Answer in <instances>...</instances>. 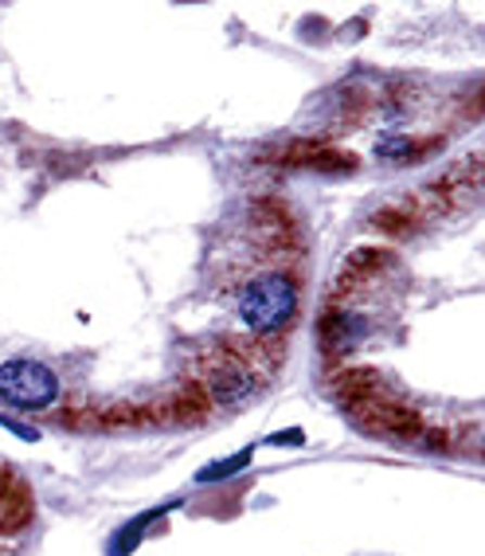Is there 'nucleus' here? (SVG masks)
I'll list each match as a JSON object with an SVG mask.
<instances>
[{
  "label": "nucleus",
  "instance_id": "obj_1",
  "mask_svg": "<svg viewBox=\"0 0 485 556\" xmlns=\"http://www.w3.org/2000/svg\"><path fill=\"white\" fill-rule=\"evenodd\" d=\"M297 302H302V275H294L290 267L258 270L239 294V321L251 333L267 338V333L290 326V318L297 314Z\"/></svg>",
  "mask_w": 485,
  "mask_h": 556
},
{
  "label": "nucleus",
  "instance_id": "obj_2",
  "mask_svg": "<svg viewBox=\"0 0 485 556\" xmlns=\"http://www.w3.org/2000/svg\"><path fill=\"white\" fill-rule=\"evenodd\" d=\"M0 396L16 407H48L60 396V380L40 361H4L0 365Z\"/></svg>",
  "mask_w": 485,
  "mask_h": 556
},
{
  "label": "nucleus",
  "instance_id": "obj_3",
  "mask_svg": "<svg viewBox=\"0 0 485 556\" xmlns=\"http://www.w3.org/2000/svg\"><path fill=\"white\" fill-rule=\"evenodd\" d=\"M251 463V451H239L235 458H224V463H212V467L200 470V482H219V478H228V475H239V470Z\"/></svg>",
  "mask_w": 485,
  "mask_h": 556
},
{
  "label": "nucleus",
  "instance_id": "obj_4",
  "mask_svg": "<svg viewBox=\"0 0 485 556\" xmlns=\"http://www.w3.org/2000/svg\"><path fill=\"white\" fill-rule=\"evenodd\" d=\"M302 439H306V435L294 428V431H286V435H270L267 443H270V447H294V443H302Z\"/></svg>",
  "mask_w": 485,
  "mask_h": 556
}]
</instances>
